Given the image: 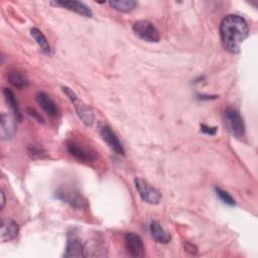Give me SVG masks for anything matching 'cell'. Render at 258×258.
<instances>
[{
	"label": "cell",
	"instance_id": "8fae6325",
	"mask_svg": "<svg viewBox=\"0 0 258 258\" xmlns=\"http://www.w3.org/2000/svg\"><path fill=\"white\" fill-rule=\"evenodd\" d=\"M50 4L72 10V11H74L78 14H81L83 16H86V17H92V15H93L92 10L85 3L81 2V1H76V0L54 1V2H50Z\"/></svg>",
	"mask_w": 258,
	"mask_h": 258
},
{
	"label": "cell",
	"instance_id": "4fadbf2b",
	"mask_svg": "<svg viewBox=\"0 0 258 258\" xmlns=\"http://www.w3.org/2000/svg\"><path fill=\"white\" fill-rule=\"evenodd\" d=\"M19 232V227L16 222L8 219H2L1 221V232L0 240L1 242H8L13 240Z\"/></svg>",
	"mask_w": 258,
	"mask_h": 258
},
{
	"label": "cell",
	"instance_id": "5b68a950",
	"mask_svg": "<svg viewBox=\"0 0 258 258\" xmlns=\"http://www.w3.org/2000/svg\"><path fill=\"white\" fill-rule=\"evenodd\" d=\"M133 31L137 37L147 42H158L159 32L155 26L147 20H138L133 24Z\"/></svg>",
	"mask_w": 258,
	"mask_h": 258
},
{
	"label": "cell",
	"instance_id": "7a4b0ae2",
	"mask_svg": "<svg viewBox=\"0 0 258 258\" xmlns=\"http://www.w3.org/2000/svg\"><path fill=\"white\" fill-rule=\"evenodd\" d=\"M223 120L227 130L236 138L241 139L245 135V125L239 111L235 108L228 107L223 113Z\"/></svg>",
	"mask_w": 258,
	"mask_h": 258
},
{
	"label": "cell",
	"instance_id": "e0dca14e",
	"mask_svg": "<svg viewBox=\"0 0 258 258\" xmlns=\"http://www.w3.org/2000/svg\"><path fill=\"white\" fill-rule=\"evenodd\" d=\"M0 136L3 140L10 139L14 133V123L11 120V118L6 115L5 113H2L0 116Z\"/></svg>",
	"mask_w": 258,
	"mask_h": 258
},
{
	"label": "cell",
	"instance_id": "603a6c76",
	"mask_svg": "<svg viewBox=\"0 0 258 258\" xmlns=\"http://www.w3.org/2000/svg\"><path fill=\"white\" fill-rule=\"evenodd\" d=\"M26 112H27V114L29 115V116H31L32 118H34V119H36L37 120V122H39V123H43V119H42V117L33 109V108H30V107H28V108H26Z\"/></svg>",
	"mask_w": 258,
	"mask_h": 258
},
{
	"label": "cell",
	"instance_id": "7402d4cb",
	"mask_svg": "<svg viewBox=\"0 0 258 258\" xmlns=\"http://www.w3.org/2000/svg\"><path fill=\"white\" fill-rule=\"evenodd\" d=\"M183 247H184V250L191 255H196L198 253V247L188 241L183 242Z\"/></svg>",
	"mask_w": 258,
	"mask_h": 258
},
{
	"label": "cell",
	"instance_id": "9a60e30c",
	"mask_svg": "<svg viewBox=\"0 0 258 258\" xmlns=\"http://www.w3.org/2000/svg\"><path fill=\"white\" fill-rule=\"evenodd\" d=\"M8 82L15 88L22 90L28 86V79L23 73L17 70H12L7 73Z\"/></svg>",
	"mask_w": 258,
	"mask_h": 258
},
{
	"label": "cell",
	"instance_id": "ffe728a7",
	"mask_svg": "<svg viewBox=\"0 0 258 258\" xmlns=\"http://www.w3.org/2000/svg\"><path fill=\"white\" fill-rule=\"evenodd\" d=\"M27 150V154L33 158V159H37V158H43L46 156V152L39 146L33 145V144H29L26 148Z\"/></svg>",
	"mask_w": 258,
	"mask_h": 258
},
{
	"label": "cell",
	"instance_id": "44dd1931",
	"mask_svg": "<svg viewBox=\"0 0 258 258\" xmlns=\"http://www.w3.org/2000/svg\"><path fill=\"white\" fill-rule=\"evenodd\" d=\"M215 191H216V195L217 197L226 205L228 206H234L235 205V200L233 199V197L226 190L220 188V187H216L215 188Z\"/></svg>",
	"mask_w": 258,
	"mask_h": 258
},
{
	"label": "cell",
	"instance_id": "3957f363",
	"mask_svg": "<svg viewBox=\"0 0 258 258\" xmlns=\"http://www.w3.org/2000/svg\"><path fill=\"white\" fill-rule=\"evenodd\" d=\"M62 92L68 96V98L70 99V101L73 103L76 112L79 116V118L82 120V122L84 124H86L87 126H92L94 123V114L91 111V109L83 102L79 99V97L77 96V94L69 87L67 86H62L61 87Z\"/></svg>",
	"mask_w": 258,
	"mask_h": 258
},
{
	"label": "cell",
	"instance_id": "d4e9b609",
	"mask_svg": "<svg viewBox=\"0 0 258 258\" xmlns=\"http://www.w3.org/2000/svg\"><path fill=\"white\" fill-rule=\"evenodd\" d=\"M0 196H1V209H3V208H4V205H5V196H4V192L1 191Z\"/></svg>",
	"mask_w": 258,
	"mask_h": 258
},
{
	"label": "cell",
	"instance_id": "277c9868",
	"mask_svg": "<svg viewBox=\"0 0 258 258\" xmlns=\"http://www.w3.org/2000/svg\"><path fill=\"white\" fill-rule=\"evenodd\" d=\"M55 198L70 205L73 209L81 211L87 208V201L80 191L71 187H60L55 191Z\"/></svg>",
	"mask_w": 258,
	"mask_h": 258
},
{
	"label": "cell",
	"instance_id": "30bf717a",
	"mask_svg": "<svg viewBox=\"0 0 258 258\" xmlns=\"http://www.w3.org/2000/svg\"><path fill=\"white\" fill-rule=\"evenodd\" d=\"M36 102L42 108V110L51 117H56L59 115V109L56 103L51 99V97L45 92H38L36 94Z\"/></svg>",
	"mask_w": 258,
	"mask_h": 258
},
{
	"label": "cell",
	"instance_id": "52a82bcc",
	"mask_svg": "<svg viewBox=\"0 0 258 258\" xmlns=\"http://www.w3.org/2000/svg\"><path fill=\"white\" fill-rule=\"evenodd\" d=\"M64 257H86V245L75 233H69L67 237Z\"/></svg>",
	"mask_w": 258,
	"mask_h": 258
},
{
	"label": "cell",
	"instance_id": "8992f818",
	"mask_svg": "<svg viewBox=\"0 0 258 258\" xmlns=\"http://www.w3.org/2000/svg\"><path fill=\"white\" fill-rule=\"evenodd\" d=\"M134 183H135V187L143 202L150 204V205L159 204V202L161 201V195L156 188H154L146 180H144L140 177H136L134 180Z\"/></svg>",
	"mask_w": 258,
	"mask_h": 258
},
{
	"label": "cell",
	"instance_id": "cb8c5ba5",
	"mask_svg": "<svg viewBox=\"0 0 258 258\" xmlns=\"http://www.w3.org/2000/svg\"><path fill=\"white\" fill-rule=\"evenodd\" d=\"M201 131L209 135H215L217 132V127H211L206 124H201Z\"/></svg>",
	"mask_w": 258,
	"mask_h": 258
},
{
	"label": "cell",
	"instance_id": "2e32d148",
	"mask_svg": "<svg viewBox=\"0 0 258 258\" xmlns=\"http://www.w3.org/2000/svg\"><path fill=\"white\" fill-rule=\"evenodd\" d=\"M3 95H4V98H5V101H6L7 105L9 106V108L11 109V111L13 113L14 118L16 119V121L20 122L22 120V116H21L19 105H18V102H17V100L15 98L14 93L11 90L5 88L3 90Z\"/></svg>",
	"mask_w": 258,
	"mask_h": 258
},
{
	"label": "cell",
	"instance_id": "6da1fadb",
	"mask_svg": "<svg viewBox=\"0 0 258 258\" xmlns=\"http://www.w3.org/2000/svg\"><path fill=\"white\" fill-rule=\"evenodd\" d=\"M220 34L225 49L231 53H238L241 43L249 34V27L243 17L230 14L223 18L220 24Z\"/></svg>",
	"mask_w": 258,
	"mask_h": 258
},
{
	"label": "cell",
	"instance_id": "ac0fdd59",
	"mask_svg": "<svg viewBox=\"0 0 258 258\" xmlns=\"http://www.w3.org/2000/svg\"><path fill=\"white\" fill-rule=\"evenodd\" d=\"M30 34L33 37V39L35 40V42L38 44V46L40 47L42 52H44L46 54L50 52V45H49L46 37L44 36V34L38 28H36V27L31 28Z\"/></svg>",
	"mask_w": 258,
	"mask_h": 258
},
{
	"label": "cell",
	"instance_id": "9c48e42d",
	"mask_svg": "<svg viewBox=\"0 0 258 258\" xmlns=\"http://www.w3.org/2000/svg\"><path fill=\"white\" fill-rule=\"evenodd\" d=\"M100 134L103 138V140L108 144V146L117 154L119 155H124L125 154V149L117 137V135L113 132V130L109 126H103L101 127Z\"/></svg>",
	"mask_w": 258,
	"mask_h": 258
},
{
	"label": "cell",
	"instance_id": "ba28073f",
	"mask_svg": "<svg viewBox=\"0 0 258 258\" xmlns=\"http://www.w3.org/2000/svg\"><path fill=\"white\" fill-rule=\"evenodd\" d=\"M125 247L128 254L132 257H142L144 255V244L139 235L130 232L124 237Z\"/></svg>",
	"mask_w": 258,
	"mask_h": 258
},
{
	"label": "cell",
	"instance_id": "5bb4252c",
	"mask_svg": "<svg viewBox=\"0 0 258 258\" xmlns=\"http://www.w3.org/2000/svg\"><path fill=\"white\" fill-rule=\"evenodd\" d=\"M150 234L157 243L167 244L170 241L169 233L157 221H152L150 223Z\"/></svg>",
	"mask_w": 258,
	"mask_h": 258
},
{
	"label": "cell",
	"instance_id": "484cf974",
	"mask_svg": "<svg viewBox=\"0 0 258 258\" xmlns=\"http://www.w3.org/2000/svg\"><path fill=\"white\" fill-rule=\"evenodd\" d=\"M211 97H212V96H205V95H201V96H199L198 98H199V99H201V100H204V99L210 100V99H212Z\"/></svg>",
	"mask_w": 258,
	"mask_h": 258
},
{
	"label": "cell",
	"instance_id": "7c38bea8",
	"mask_svg": "<svg viewBox=\"0 0 258 258\" xmlns=\"http://www.w3.org/2000/svg\"><path fill=\"white\" fill-rule=\"evenodd\" d=\"M67 150L72 156L82 161H94L97 158L95 151L86 149L76 143H69L67 145Z\"/></svg>",
	"mask_w": 258,
	"mask_h": 258
},
{
	"label": "cell",
	"instance_id": "d6986e66",
	"mask_svg": "<svg viewBox=\"0 0 258 258\" xmlns=\"http://www.w3.org/2000/svg\"><path fill=\"white\" fill-rule=\"evenodd\" d=\"M109 4L118 11L129 12L136 7L137 2L134 0H114V1H110Z\"/></svg>",
	"mask_w": 258,
	"mask_h": 258
}]
</instances>
